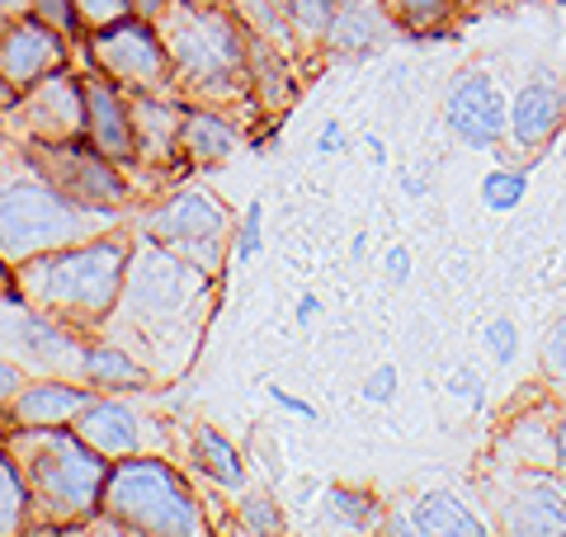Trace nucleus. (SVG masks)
Instances as JSON below:
<instances>
[{"mask_svg":"<svg viewBox=\"0 0 566 537\" xmlns=\"http://www.w3.org/2000/svg\"><path fill=\"white\" fill-rule=\"evenodd\" d=\"M505 533L520 537H566V481L547 476V467H528L510 476L501 499Z\"/></svg>","mask_w":566,"mask_h":537,"instance_id":"nucleus-15","label":"nucleus"},{"mask_svg":"<svg viewBox=\"0 0 566 537\" xmlns=\"http://www.w3.org/2000/svg\"><path fill=\"white\" fill-rule=\"evenodd\" d=\"M444 123L449 133L472 151H501L510 137V99L491 71L468 66L444 90Z\"/></svg>","mask_w":566,"mask_h":537,"instance_id":"nucleus-12","label":"nucleus"},{"mask_svg":"<svg viewBox=\"0 0 566 537\" xmlns=\"http://www.w3.org/2000/svg\"><path fill=\"white\" fill-rule=\"evenodd\" d=\"M245 123H237L222 109H203V104H189L185 114V133H180V160L189 170H212L227 166L241 147H245Z\"/></svg>","mask_w":566,"mask_h":537,"instance_id":"nucleus-20","label":"nucleus"},{"mask_svg":"<svg viewBox=\"0 0 566 537\" xmlns=\"http://www.w3.org/2000/svg\"><path fill=\"white\" fill-rule=\"evenodd\" d=\"M232 524H237L241 533H251V537H274V533L289 528V514L279 509L274 495L245 491V486H241L237 499H232Z\"/></svg>","mask_w":566,"mask_h":537,"instance_id":"nucleus-27","label":"nucleus"},{"mask_svg":"<svg viewBox=\"0 0 566 537\" xmlns=\"http://www.w3.org/2000/svg\"><path fill=\"white\" fill-rule=\"evenodd\" d=\"M528 193V170H510V166H495L486 179H482V203L491 212H515Z\"/></svg>","mask_w":566,"mask_h":537,"instance_id":"nucleus-30","label":"nucleus"},{"mask_svg":"<svg viewBox=\"0 0 566 537\" xmlns=\"http://www.w3.org/2000/svg\"><path fill=\"white\" fill-rule=\"evenodd\" d=\"M364 151H368V166H387V147H382V137L368 133V137H364Z\"/></svg>","mask_w":566,"mask_h":537,"instance_id":"nucleus-44","label":"nucleus"},{"mask_svg":"<svg viewBox=\"0 0 566 537\" xmlns=\"http://www.w3.org/2000/svg\"><path fill=\"white\" fill-rule=\"evenodd\" d=\"M24 147L66 199H76L85 208H99V212H123V218H133V208L142 199L133 175L123 170L118 160L104 156L99 147H91L85 137L81 141H24Z\"/></svg>","mask_w":566,"mask_h":537,"instance_id":"nucleus-8","label":"nucleus"},{"mask_svg":"<svg viewBox=\"0 0 566 537\" xmlns=\"http://www.w3.org/2000/svg\"><path fill=\"white\" fill-rule=\"evenodd\" d=\"M212 297H218V274L137 231L123 297L99 335L123 330L118 345H128L156 378H175L193 364V349L212 320Z\"/></svg>","mask_w":566,"mask_h":537,"instance_id":"nucleus-1","label":"nucleus"},{"mask_svg":"<svg viewBox=\"0 0 566 537\" xmlns=\"http://www.w3.org/2000/svg\"><path fill=\"white\" fill-rule=\"evenodd\" d=\"M0 302H14V268L0 260Z\"/></svg>","mask_w":566,"mask_h":537,"instance_id":"nucleus-45","label":"nucleus"},{"mask_svg":"<svg viewBox=\"0 0 566 537\" xmlns=\"http://www.w3.org/2000/svg\"><path fill=\"white\" fill-rule=\"evenodd\" d=\"M81 382H91L95 391H114V397H128V391H156L161 378L142 364V358L118 345L114 335H91L81 349Z\"/></svg>","mask_w":566,"mask_h":537,"instance_id":"nucleus-19","label":"nucleus"},{"mask_svg":"<svg viewBox=\"0 0 566 537\" xmlns=\"http://www.w3.org/2000/svg\"><path fill=\"white\" fill-rule=\"evenodd\" d=\"M0 448L10 453V462L20 467L24 486H29L33 533L95 524L99 499H104V481H109L114 462L104 453H95L76 429L71 424L29 429V424L6 420Z\"/></svg>","mask_w":566,"mask_h":537,"instance_id":"nucleus-5","label":"nucleus"},{"mask_svg":"<svg viewBox=\"0 0 566 537\" xmlns=\"http://www.w3.org/2000/svg\"><path fill=\"white\" fill-rule=\"evenodd\" d=\"M482 345L491 349L495 364H515V358H520V326L510 316H495L486 326V335H482Z\"/></svg>","mask_w":566,"mask_h":537,"instance_id":"nucleus-32","label":"nucleus"},{"mask_svg":"<svg viewBox=\"0 0 566 537\" xmlns=\"http://www.w3.org/2000/svg\"><path fill=\"white\" fill-rule=\"evenodd\" d=\"M33 14H39L43 24H52L57 33H66L71 43L81 39V24H76V10H71V0H33Z\"/></svg>","mask_w":566,"mask_h":537,"instance_id":"nucleus-35","label":"nucleus"},{"mask_svg":"<svg viewBox=\"0 0 566 537\" xmlns=\"http://www.w3.org/2000/svg\"><path fill=\"white\" fill-rule=\"evenodd\" d=\"M316 312H322V297H316V293H303V297H297V326H312Z\"/></svg>","mask_w":566,"mask_h":537,"instance_id":"nucleus-43","label":"nucleus"},{"mask_svg":"<svg viewBox=\"0 0 566 537\" xmlns=\"http://www.w3.org/2000/svg\"><path fill=\"white\" fill-rule=\"evenodd\" d=\"M95 401V387L81 378H57V372H43V378H29L20 387V397L10 401L6 420L10 424H29V429H48V424H76V415Z\"/></svg>","mask_w":566,"mask_h":537,"instance_id":"nucleus-17","label":"nucleus"},{"mask_svg":"<svg viewBox=\"0 0 566 537\" xmlns=\"http://www.w3.org/2000/svg\"><path fill=\"white\" fill-rule=\"evenodd\" d=\"M227 10L237 14L245 33H255V39L274 43L283 52H293L297 62H307L303 43H297V29H293V0H227Z\"/></svg>","mask_w":566,"mask_h":537,"instance_id":"nucleus-23","label":"nucleus"},{"mask_svg":"<svg viewBox=\"0 0 566 537\" xmlns=\"http://www.w3.org/2000/svg\"><path fill=\"white\" fill-rule=\"evenodd\" d=\"M193 462H199V472L212 481V486H222V491H241L245 486V462H241L237 443L227 439L222 429L193 424Z\"/></svg>","mask_w":566,"mask_h":537,"instance_id":"nucleus-24","label":"nucleus"},{"mask_svg":"<svg viewBox=\"0 0 566 537\" xmlns=\"http://www.w3.org/2000/svg\"><path fill=\"white\" fill-rule=\"evenodd\" d=\"M76 48L85 52V66L104 71L114 85L147 90V95H175V76H170V57L156 24L147 14H133L114 29H99L91 39H76Z\"/></svg>","mask_w":566,"mask_h":537,"instance_id":"nucleus-9","label":"nucleus"},{"mask_svg":"<svg viewBox=\"0 0 566 537\" xmlns=\"http://www.w3.org/2000/svg\"><path fill=\"white\" fill-rule=\"evenodd\" d=\"M14 345L24 349V364L43 368V372H57V378H81V349L91 335L62 326L33 307H20V320H14Z\"/></svg>","mask_w":566,"mask_h":537,"instance_id":"nucleus-18","label":"nucleus"},{"mask_svg":"<svg viewBox=\"0 0 566 537\" xmlns=\"http://www.w3.org/2000/svg\"><path fill=\"white\" fill-rule=\"evenodd\" d=\"M95 524L142 537H203L208 509L166 453H133L109 467Z\"/></svg>","mask_w":566,"mask_h":537,"instance_id":"nucleus-6","label":"nucleus"},{"mask_svg":"<svg viewBox=\"0 0 566 537\" xmlns=\"http://www.w3.org/2000/svg\"><path fill=\"white\" fill-rule=\"evenodd\" d=\"M543 372H553L557 382H566V320H557L543 339Z\"/></svg>","mask_w":566,"mask_h":537,"instance_id":"nucleus-36","label":"nucleus"},{"mask_svg":"<svg viewBox=\"0 0 566 537\" xmlns=\"http://www.w3.org/2000/svg\"><path fill=\"white\" fill-rule=\"evenodd\" d=\"M453 397L458 401H472V406H482V378H476V372H468V368H458L453 372Z\"/></svg>","mask_w":566,"mask_h":537,"instance_id":"nucleus-40","label":"nucleus"},{"mask_svg":"<svg viewBox=\"0 0 566 537\" xmlns=\"http://www.w3.org/2000/svg\"><path fill=\"white\" fill-rule=\"evenodd\" d=\"M397 387H401V372H397V364H378V368L364 378L359 397H364L368 406H387V401H397Z\"/></svg>","mask_w":566,"mask_h":537,"instance_id":"nucleus-34","label":"nucleus"},{"mask_svg":"<svg viewBox=\"0 0 566 537\" xmlns=\"http://www.w3.org/2000/svg\"><path fill=\"white\" fill-rule=\"evenodd\" d=\"M6 20H10V10H6V6H0V29H6Z\"/></svg>","mask_w":566,"mask_h":537,"instance_id":"nucleus-48","label":"nucleus"},{"mask_svg":"<svg viewBox=\"0 0 566 537\" xmlns=\"http://www.w3.org/2000/svg\"><path fill=\"white\" fill-rule=\"evenodd\" d=\"M326 514H331V524L368 533V528L382 524V499L368 486H345V481H335V486H326Z\"/></svg>","mask_w":566,"mask_h":537,"instance_id":"nucleus-25","label":"nucleus"},{"mask_svg":"<svg viewBox=\"0 0 566 537\" xmlns=\"http://www.w3.org/2000/svg\"><path fill=\"white\" fill-rule=\"evenodd\" d=\"M81 90H85V141L99 147L104 156L118 160V166L133 175V166H137V133H133L128 90L114 85L95 66H85Z\"/></svg>","mask_w":566,"mask_h":537,"instance_id":"nucleus-14","label":"nucleus"},{"mask_svg":"<svg viewBox=\"0 0 566 537\" xmlns=\"http://www.w3.org/2000/svg\"><path fill=\"white\" fill-rule=\"evenodd\" d=\"M264 391H270V401L279 406V410H289V415H297V420H316V410L303 401V397H293V391H283V387H264Z\"/></svg>","mask_w":566,"mask_h":537,"instance_id":"nucleus-38","label":"nucleus"},{"mask_svg":"<svg viewBox=\"0 0 566 537\" xmlns=\"http://www.w3.org/2000/svg\"><path fill=\"white\" fill-rule=\"evenodd\" d=\"M71 48L76 43L52 24H43L33 10L10 14L6 29H0V109H6L20 90H29L33 81L71 66Z\"/></svg>","mask_w":566,"mask_h":537,"instance_id":"nucleus-11","label":"nucleus"},{"mask_svg":"<svg viewBox=\"0 0 566 537\" xmlns=\"http://www.w3.org/2000/svg\"><path fill=\"white\" fill-rule=\"evenodd\" d=\"M553 467L566 472V410H562L557 424H553Z\"/></svg>","mask_w":566,"mask_h":537,"instance_id":"nucleus-42","label":"nucleus"},{"mask_svg":"<svg viewBox=\"0 0 566 537\" xmlns=\"http://www.w3.org/2000/svg\"><path fill=\"white\" fill-rule=\"evenodd\" d=\"M566 123V90L557 76H528L515 95H510V147L534 156L562 133Z\"/></svg>","mask_w":566,"mask_h":537,"instance_id":"nucleus-16","label":"nucleus"},{"mask_svg":"<svg viewBox=\"0 0 566 537\" xmlns=\"http://www.w3.org/2000/svg\"><path fill=\"white\" fill-rule=\"evenodd\" d=\"M71 429H76V434L109 462L133 457V453H161V443L156 439H166L161 429H156V420H147L123 397H114V391H95V401L81 410Z\"/></svg>","mask_w":566,"mask_h":537,"instance_id":"nucleus-13","label":"nucleus"},{"mask_svg":"<svg viewBox=\"0 0 566 537\" xmlns=\"http://www.w3.org/2000/svg\"><path fill=\"white\" fill-rule=\"evenodd\" d=\"M260 241H264V203L251 199V203H245V218L237 222V245H232V255L255 260V255H260Z\"/></svg>","mask_w":566,"mask_h":537,"instance_id":"nucleus-33","label":"nucleus"},{"mask_svg":"<svg viewBox=\"0 0 566 537\" xmlns=\"http://www.w3.org/2000/svg\"><path fill=\"white\" fill-rule=\"evenodd\" d=\"M245 57H251V85H255L264 118L289 114L297 99V85H303V62H297L293 52L255 39V33H245Z\"/></svg>","mask_w":566,"mask_h":537,"instance_id":"nucleus-21","label":"nucleus"},{"mask_svg":"<svg viewBox=\"0 0 566 537\" xmlns=\"http://www.w3.org/2000/svg\"><path fill=\"white\" fill-rule=\"evenodd\" d=\"M0 6H6L10 14H29V10H33V0H0Z\"/></svg>","mask_w":566,"mask_h":537,"instance_id":"nucleus-46","label":"nucleus"},{"mask_svg":"<svg viewBox=\"0 0 566 537\" xmlns=\"http://www.w3.org/2000/svg\"><path fill=\"white\" fill-rule=\"evenodd\" d=\"M335 24V0H293V29L303 43V57L326 52V33Z\"/></svg>","mask_w":566,"mask_h":537,"instance_id":"nucleus-28","label":"nucleus"},{"mask_svg":"<svg viewBox=\"0 0 566 537\" xmlns=\"http://www.w3.org/2000/svg\"><path fill=\"white\" fill-rule=\"evenodd\" d=\"M20 533H33V505L20 467L0 448V537H20Z\"/></svg>","mask_w":566,"mask_h":537,"instance_id":"nucleus-26","label":"nucleus"},{"mask_svg":"<svg viewBox=\"0 0 566 537\" xmlns=\"http://www.w3.org/2000/svg\"><path fill=\"white\" fill-rule=\"evenodd\" d=\"M382 268H387V278H392V283H406V278H411V245H392V250H387V255H382Z\"/></svg>","mask_w":566,"mask_h":537,"instance_id":"nucleus-39","label":"nucleus"},{"mask_svg":"<svg viewBox=\"0 0 566 537\" xmlns=\"http://www.w3.org/2000/svg\"><path fill=\"white\" fill-rule=\"evenodd\" d=\"M29 382V372H24V364H10V358H0V415L10 410V401L20 397V387Z\"/></svg>","mask_w":566,"mask_h":537,"instance_id":"nucleus-37","label":"nucleus"},{"mask_svg":"<svg viewBox=\"0 0 566 537\" xmlns=\"http://www.w3.org/2000/svg\"><path fill=\"white\" fill-rule=\"evenodd\" d=\"M128 260L133 236L123 227L62 250H43L14 264V307H33L81 335H99L123 297Z\"/></svg>","mask_w":566,"mask_h":537,"instance_id":"nucleus-3","label":"nucleus"},{"mask_svg":"<svg viewBox=\"0 0 566 537\" xmlns=\"http://www.w3.org/2000/svg\"><path fill=\"white\" fill-rule=\"evenodd\" d=\"M411 524L420 537H486L491 524L476 514L463 495L453 491H424L411 505Z\"/></svg>","mask_w":566,"mask_h":537,"instance_id":"nucleus-22","label":"nucleus"},{"mask_svg":"<svg viewBox=\"0 0 566 537\" xmlns=\"http://www.w3.org/2000/svg\"><path fill=\"white\" fill-rule=\"evenodd\" d=\"M392 10L406 33H439L458 14V0H392Z\"/></svg>","mask_w":566,"mask_h":537,"instance_id":"nucleus-29","label":"nucleus"},{"mask_svg":"<svg viewBox=\"0 0 566 537\" xmlns=\"http://www.w3.org/2000/svg\"><path fill=\"white\" fill-rule=\"evenodd\" d=\"M364 250H368V236H364V231H359V236H354V241H349V255H354V260H364Z\"/></svg>","mask_w":566,"mask_h":537,"instance_id":"nucleus-47","label":"nucleus"},{"mask_svg":"<svg viewBox=\"0 0 566 537\" xmlns=\"http://www.w3.org/2000/svg\"><path fill=\"white\" fill-rule=\"evenodd\" d=\"M137 231L156 245L175 250V255L203 264L208 274H222V264L237 245V212L212 189H166L137 218Z\"/></svg>","mask_w":566,"mask_h":537,"instance_id":"nucleus-7","label":"nucleus"},{"mask_svg":"<svg viewBox=\"0 0 566 537\" xmlns=\"http://www.w3.org/2000/svg\"><path fill=\"white\" fill-rule=\"evenodd\" d=\"M71 10H76L81 39H91V33H99V29H114V24L137 14L133 0H71Z\"/></svg>","mask_w":566,"mask_h":537,"instance_id":"nucleus-31","label":"nucleus"},{"mask_svg":"<svg viewBox=\"0 0 566 537\" xmlns=\"http://www.w3.org/2000/svg\"><path fill=\"white\" fill-rule=\"evenodd\" d=\"M156 33L166 43L175 95L185 104L232 114L245 128L270 123L251 85V57H245V29L227 0H166L156 10Z\"/></svg>","mask_w":566,"mask_h":537,"instance_id":"nucleus-2","label":"nucleus"},{"mask_svg":"<svg viewBox=\"0 0 566 537\" xmlns=\"http://www.w3.org/2000/svg\"><path fill=\"white\" fill-rule=\"evenodd\" d=\"M123 222H128L123 212H99L66 199L29 156L24 141L0 128V260L10 268L43 255V250L104 236Z\"/></svg>","mask_w":566,"mask_h":537,"instance_id":"nucleus-4","label":"nucleus"},{"mask_svg":"<svg viewBox=\"0 0 566 537\" xmlns=\"http://www.w3.org/2000/svg\"><path fill=\"white\" fill-rule=\"evenodd\" d=\"M345 151V123H326L322 137H316V156H340Z\"/></svg>","mask_w":566,"mask_h":537,"instance_id":"nucleus-41","label":"nucleus"},{"mask_svg":"<svg viewBox=\"0 0 566 537\" xmlns=\"http://www.w3.org/2000/svg\"><path fill=\"white\" fill-rule=\"evenodd\" d=\"M0 128L20 141H81L85 137L81 76L71 66H62V71H52V76L33 81L0 109Z\"/></svg>","mask_w":566,"mask_h":537,"instance_id":"nucleus-10","label":"nucleus"}]
</instances>
